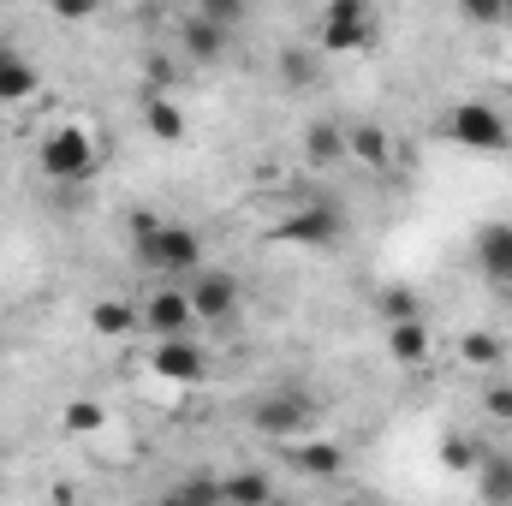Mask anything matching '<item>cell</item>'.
Instances as JSON below:
<instances>
[{"instance_id":"obj_1","label":"cell","mask_w":512,"mask_h":506,"mask_svg":"<svg viewBox=\"0 0 512 506\" xmlns=\"http://www.w3.org/2000/svg\"><path fill=\"white\" fill-rule=\"evenodd\" d=\"M131 256L143 262V274H155L167 286L209 268L203 262V233L185 227V221H161V215H137L131 221Z\"/></svg>"},{"instance_id":"obj_2","label":"cell","mask_w":512,"mask_h":506,"mask_svg":"<svg viewBox=\"0 0 512 506\" xmlns=\"http://www.w3.org/2000/svg\"><path fill=\"white\" fill-rule=\"evenodd\" d=\"M316 417H322V405L298 381H274V387H262L251 399V429L262 441H310Z\"/></svg>"},{"instance_id":"obj_3","label":"cell","mask_w":512,"mask_h":506,"mask_svg":"<svg viewBox=\"0 0 512 506\" xmlns=\"http://www.w3.org/2000/svg\"><path fill=\"white\" fill-rule=\"evenodd\" d=\"M441 131H447V143H459L471 155H501V149H512V120L495 102H483V96H459L447 108Z\"/></svg>"},{"instance_id":"obj_4","label":"cell","mask_w":512,"mask_h":506,"mask_svg":"<svg viewBox=\"0 0 512 506\" xmlns=\"http://www.w3.org/2000/svg\"><path fill=\"white\" fill-rule=\"evenodd\" d=\"M36 161H42V173H48L54 185H84V179L96 173L102 149H96V137H90L84 126H54L48 137H42Z\"/></svg>"},{"instance_id":"obj_5","label":"cell","mask_w":512,"mask_h":506,"mask_svg":"<svg viewBox=\"0 0 512 506\" xmlns=\"http://www.w3.org/2000/svg\"><path fill=\"white\" fill-rule=\"evenodd\" d=\"M376 42V6L370 0H328L316 18V54H358Z\"/></svg>"},{"instance_id":"obj_6","label":"cell","mask_w":512,"mask_h":506,"mask_svg":"<svg viewBox=\"0 0 512 506\" xmlns=\"http://www.w3.org/2000/svg\"><path fill=\"white\" fill-rule=\"evenodd\" d=\"M274 239H280V245H298V251H334V245L346 239V209L310 197V203H298V209L274 227Z\"/></svg>"},{"instance_id":"obj_7","label":"cell","mask_w":512,"mask_h":506,"mask_svg":"<svg viewBox=\"0 0 512 506\" xmlns=\"http://www.w3.org/2000/svg\"><path fill=\"white\" fill-rule=\"evenodd\" d=\"M185 292H191V316L197 322H209V328H221V322H233L239 316V304H245V286H239V274L233 268H203V274H191L185 280Z\"/></svg>"},{"instance_id":"obj_8","label":"cell","mask_w":512,"mask_h":506,"mask_svg":"<svg viewBox=\"0 0 512 506\" xmlns=\"http://www.w3.org/2000/svg\"><path fill=\"white\" fill-rule=\"evenodd\" d=\"M137 316H143V334H149V340H191V328H197L191 292H185V286H167V280H155V286L143 292Z\"/></svg>"},{"instance_id":"obj_9","label":"cell","mask_w":512,"mask_h":506,"mask_svg":"<svg viewBox=\"0 0 512 506\" xmlns=\"http://www.w3.org/2000/svg\"><path fill=\"white\" fill-rule=\"evenodd\" d=\"M149 376L167 387H197L209 376V352L197 340H149Z\"/></svg>"},{"instance_id":"obj_10","label":"cell","mask_w":512,"mask_h":506,"mask_svg":"<svg viewBox=\"0 0 512 506\" xmlns=\"http://www.w3.org/2000/svg\"><path fill=\"white\" fill-rule=\"evenodd\" d=\"M179 48H185V60H197V66H215V60H227V48H233V30H227V24H215V18L197 6V12H185V18H179Z\"/></svg>"},{"instance_id":"obj_11","label":"cell","mask_w":512,"mask_h":506,"mask_svg":"<svg viewBox=\"0 0 512 506\" xmlns=\"http://www.w3.org/2000/svg\"><path fill=\"white\" fill-rule=\"evenodd\" d=\"M477 268H483L495 286H512V221L477 227Z\"/></svg>"},{"instance_id":"obj_12","label":"cell","mask_w":512,"mask_h":506,"mask_svg":"<svg viewBox=\"0 0 512 506\" xmlns=\"http://www.w3.org/2000/svg\"><path fill=\"white\" fill-rule=\"evenodd\" d=\"M221 495H227V506H274L280 501V489H274V477H268L262 465L221 471Z\"/></svg>"},{"instance_id":"obj_13","label":"cell","mask_w":512,"mask_h":506,"mask_svg":"<svg viewBox=\"0 0 512 506\" xmlns=\"http://www.w3.org/2000/svg\"><path fill=\"white\" fill-rule=\"evenodd\" d=\"M292 471H304V477H316V483H334L340 471H346V453L334 447V441H298L292 447Z\"/></svg>"},{"instance_id":"obj_14","label":"cell","mask_w":512,"mask_h":506,"mask_svg":"<svg viewBox=\"0 0 512 506\" xmlns=\"http://www.w3.org/2000/svg\"><path fill=\"white\" fill-rule=\"evenodd\" d=\"M471 483H477L483 506H512V453H483Z\"/></svg>"},{"instance_id":"obj_15","label":"cell","mask_w":512,"mask_h":506,"mask_svg":"<svg viewBox=\"0 0 512 506\" xmlns=\"http://www.w3.org/2000/svg\"><path fill=\"white\" fill-rule=\"evenodd\" d=\"M90 328H96L102 340H131V334H143V316H137V304L96 298V304H90Z\"/></svg>"},{"instance_id":"obj_16","label":"cell","mask_w":512,"mask_h":506,"mask_svg":"<svg viewBox=\"0 0 512 506\" xmlns=\"http://www.w3.org/2000/svg\"><path fill=\"white\" fill-rule=\"evenodd\" d=\"M304 161H316V167L346 161V126L340 120H310L304 126Z\"/></svg>"},{"instance_id":"obj_17","label":"cell","mask_w":512,"mask_h":506,"mask_svg":"<svg viewBox=\"0 0 512 506\" xmlns=\"http://www.w3.org/2000/svg\"><path fill=\"white\" fill-rule=\"evenodd\" d=\"M143 126H149V137H161V143H185V114H179V102L161 96V90L143 96Z\"/></svg>"},{"instance_id":"obj_18","label":"cell","mask_w":512,"mask_h":506,"mask_svg":"<svg viewBox=\"0 0 512 506\" xmlns=\"http://www.w3.org/2000/svg\"><path fill=\"white\" fill-rule=\"evenodd\" d=\"M36 90H42V72H36V60L12 54V60L0 66V108H12V102H30Z\"/></svg>"},{"instance_id":"obj_19","label":"cell","mask_w":512,"mask_h":506,"mask_svg":"<svg viewBox=\"0 0 512 506\" xmlns=\"http://www.w3.org/2000/svg\"><path fill=\"white\" fill-rule=\"evenodd\" d=\"M173 501L179 506H227V495H221V471H209V465L185 471V477L173 483Z\"/></svg>"},{"instance_id":"obj_20","label":"cell","mask_w":512,"mask_h":506,"mask_svg":"<svg viewBox=\"0 0 512 506\" xmlns=\"http://www.w3.org/2000/svg\"><path fill=\"white\" fill-rule=\"evenodd\" d=\"M387 358L393 364H423L429 358V328L423 322H393L387 328Z\"/></svg>"},{"instance_id":"obj_21","label":"cell","mask_w":512,"mask_h":506,"mask_svg":"<svg viewBox=\"0 0 512 506\" xmlns=\"http://www.w3.org/2000/svg\"><path fill=\"white\" fill-rule=\"evenodd\" d=\"M346 155L352 161H364V167H387V131L370 126V120H358V126H346Z\"/></svg>"},{"instance_id":"obj_22","label":"cell","mask_w":512,"mask_h":506,"mask_svg":"<svg viewBox=\"0 0 512 506\" xmlns=\"http://www.w3.org/2000/svg\"><path fill=\"white\" fill-rule=\"evenodd\" d=\"M459 358H465V364H477V370H489V376H495V370H501V364H507V346H501V340H495V334H483V328H471V334H465V340H459Z\"/></svg>"},{"instance_id":"obj_23","label":"cell","mask_w":512,"mask_h":506,"mask_svg":"<svg viewBox=\"0 0 512 506\" xmlns=\"http://www.w3.org/2000/svg\"><path fill=\"white\" fill-rule=\"evenodd\" d=\"M316 48H280V78L292 84V90H304V84H316Z\"/></svg>"},{"instance_id":"obj_24","label":"cell","mask_w":512,"mask_h":506,"mask_svg":"<svg viewBox=\"0 0 512 506\" xmlns=\"http://www.w3.org/2000/svg\"><path fill=\"white\" fill-rule=\"evenodd\" d=\"M102 423H108V411H102L96 399H72V405L60 411V429H66V435H96Z\"/></svg>"},{"instance_id":"obj_25","label":"cell","mask_w":512,"mask_h":506,"mask_svg":"<svg viewBox=\"0 0 512 506\" xmlns=\"http://www.w3.org/2000/svg\"><path fill=\"white\" fill-rule=\"evenodd\" d=\"M382 316H387V328H393V322H423L417 298H411V292H399V286H393V292H382Z\"/></svg>"},{"instance_id":"obj_26","label":"cell","mask_w":512,"mask_h":506,"mask_svg":"<svg viewBox=\"0 0 512 506\" xmlns=\"http://www.w3.org/2000/svg\"><path fill=\"white\" fill-rule=\"evenodd\" d=\"M441 459H447L453 471H477V459H483V453H477L465 435H447V441H441Z\"/></svg>"},{"instance_id":"obj_27","label":"cell","mask_w":512,"mask_h":506,"mask_svg":"<svg viewBox=\"0 0 512 506\" xmlns=\"http://www.w3.org/2000/svg\"><path fill=\"white\" fill-rule=\"evenodd\" d=\"M203 12H209L215 24H227V30H233V24L245 18V6H239V0H203Z\"/></svg>"},{"instance_id":"obj_28","label":"cell","mask_w":512,"mask_h":506,"mask_svg":"<svg viewBox=\"0 0 512 506\" xmlns=\"http://www.w3.org/2000/svg\"><path fill=\"white\" fill-rule=\"evenodd\" d=\"M483 405H489L495 417H512V387H501V381H489V387H483Z\"/></svg>"},{"instance_id":"obj_29","label":"cell","mask_w":512,"mask_h":506,"mask_svg":"<svg viewBox=\"0 0 512 506\" xmlns=\"http://www.w3.org/2000/svg\"><path fill=\"white\" fill-rule=\"evenodd\" d=\"M501 24H512V0H507V6H501Z\"/></svg>"},{"instance_id":"obj_30","label":"cell","mask_w":512,"mask_h":506,"mask_svg":"<svg viewBox=\"0 0 512 506\" xmlns=\"http://www.w3.org/2000/svg\"><path fill=\"white\" fill-rule=\"evenodd\" d=\"M6 60H12V48H6V42H0V66H6Z\"/></svg>"},{"instance_id":"obj_31","label":"cell","mask_w":512,"mask_h":506,"mask_svg":"<svg viewBox=\"0 0 512 506\" xmlns=\"http://www.w3.org/2000/svg\"><path fill=\"white\" fill-rule=\"evenodd\" d=\"M155 506H179V501H173V495H167V501H155Z\"/></svg>"},{"instance_id":"obj_32","label":"cell","mask_w":512,"mask_h":506,"mask_svg":"<svg viewBox=\"0 0 512 506\" xmlns=\"http://www.w3.org/2000/svg\"><path fill=\"white\" fill-rule=\"evenodd\" d=\"M0 483H6V459H0Z\"/></svg>"},{"instance_id":"obj_33","label":"cell","mask_w":512,"mask_h":506,"mask_svg":"<svg viewBox=\"0 0 512 506\" xmlns=\"http://www.w3.org/2000/svg\"><path fill=\"white\" fill-rule=\"evenodd\" d=\"M340 506H364V501H340Z\"/></svg>"},{"instance_id":"obj_34","label":"cell","mask_w":512,"mask_h":506,"mask_svg":"<svg viewBox=\"0 0 512 506\" xmlns=\"http://www.w3.org/2000/svg\"><path fill=\"white\" fill-rule=\"evenodd\" d=\"M274 506H292V501H274Z\"/></svg>"}]
</instances>
